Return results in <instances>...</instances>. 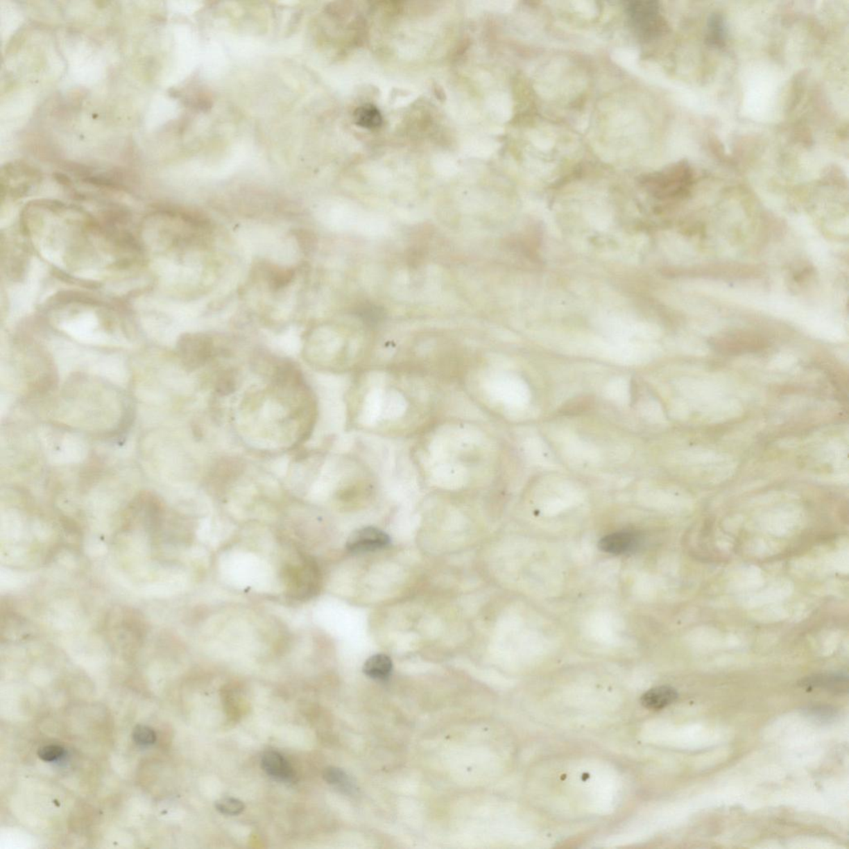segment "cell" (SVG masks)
<instances>
[{
  "label": "cell",
  "instance_id": "obj_5",
  "mask_svg": "<svg viewBox=\"0 0 849 849\" xmlns=\"http://www.w3.org/2000/svg\"><path fill=\"white\" fill-rule=\"evenodd\" d=\"M212 350V343L205 335H189L182 339L180 352L185 363L189 365L201 364L209 357Z\"/></svg>",
  "mask_w": 849,
  "mask_h": 849
},
{
  "label": "cell",
  "instance_id": "obj_8",
  "mask_svg": "<svg viewBox=\"0 0 849 849\" xmlns=\"http://www.w3.org/2000/svg\"><path fill=\"white\" fill-rule=\"evenodd\" d=\"M848 675L843 673L818 674L809 677L802 681L801 686L806 689H823L835 694H843L848 689Z\"/></svg>",
  "mask_w": 849,
  "mask_h": 849
},
{
  "label": "cell",
  "instance_id": "obj_11",
  "mask_svg": "<svg viewBox=\"0 0 849 849\" xmlns=\"http://www.w3.org/2000/svg\"><path fill=\"white\" fill-rule=\"evenodd\" d=\"M354 121L362 128L375 130L383 124V117L375 105L366 104L355 110Z\"/></svg>",
  "mask_w": 849,
  "mask_h": 849
},
{
  "label": "cell",
  "instance_id": "obj_1",
  "mask_svg": "<svg viewBox=\"0 0 849 849\" xmlns=\"http://www.w3.org/2000/svg\"><path fill=\"white\" fill-rule=\"evenodd\" d=\"M626 10L632 26L644 40L660 36L667 27L657 2L633 1L628 3Z\"/></svg>",
  "mask_w": 849,
  "mask_h": 849
},
{
  "label": "cell",
  "instance_id": "obj_4",
  "mask_svg": "<svg viewBox=\"0 0 849 849\" xmlns=\"http://www.w3.org/2000/svg\"><path fill=\"white\" fill-rule=\"evenodd\" d=\"M387 533L375 527H365L354 531L347 541V549L351 553H367L384 549L390 543Z\"/></svg>",
  "mask_w": 849,
  "mask_h": 849
},
{
  "label": "cell",
  "instance_id": "obj_17",
  "mask_svg": "<svg viewBox=\"0 0 849 849\" xmlns=\"http://www.w3.org/2000/svg\"><path fill=\"white\" fill-rule=\"evenodd\" d=\"M294 277V271L291 270L271 269L269 270V282L273 289H280L286 286Z\"/></svg>",
  "mask_w": 849,
  "mask_h": 849
},
{
  "label": "cell",
  "instance_id": "obj_18",
  "mask_svg": "<svg viewBox=\"0 0 849 849\" xmlns=\"http://www.w3.org/2000/svg\"><path fill=\"white\" fill-rule=\"evenodd\" d=\"M65 750L58 745H49L41 747L37 751L38 757L45 762H53L63 757Z\"/></svg>",
  "mask_w": 849,
  "mask_h": 849
},
{
  "label": "cell",
  "instance_id": "obj_9",
  "mask_svg": "<svg viewBox=\"0 0 849 849\" xmlns=\"http://www.w3.org/2000/svg\"><path fill=\"white\" fill-rule=\"evenodd\" d=\"M678 694L670 686L653 687L644 693L640 702L644 708L651 710H661L676 701Z\"/></svg>",
  "mask_w": 849,
  "mask_h": 849
},
{
  "label": "cell",
  "instance_id": "obj_2",
  "mask_svg": "<svg viewBox=\"0 0 849 849\" xmlns=\"http://www.w3.org/2000/svg\"><path fill=\"white\" fill-rule=\"evenodd\" d=\"M110 617L108 629L113 644H142L144 624L138 613L130 609H120Z\"/></svg>",
  "mask_w": 849,
  "mask_h": 849
},
{
  "label": "cell",
  "instance_id": "obj_7",
  "mask_svg": "<svg viewBox=\"0 0 849 849\" xmlns=\"http://www.w3.org/2000/svg\"><path fill=\"white\" fill-rule=\"evenodd\" d=\"M261 767L266 773L275 780L290 781L295 774L286 759L277 751H267L261 757Z\"/></svg>",
  "mask_w": 849,
  "mask_h": 849
},
{
  "label": "cell",
  "instance_id": "obj_16",
  "mask_svg": "<svg viewBox=\"0 0 849 849\" xmlns=\"http://www.w3.org/2000/svg\"><path fill=\"white\" fill-rule=\"evenodd\" d=\"M132 736L134 741L139 746H151L156 741V734L154 730L147 726L138 725L134 729Z\"/></svg>",
  "mask_w": 849,
  "mask_h": 849
},
{
  "label": "cell",
  "instance_id": "obj_13",
  "mask_svg": "<svg viewBox=\"0 0 849 849\" xmlns=\"http://www.w3.org/2000/svg\"><path fill=\"white\" fill-rule=\"evenodd\" d=\"M357 315L368 326H377L383 323L386 318L384 308L375 304H363L357 309Z\"/></svg>",
  "mask_w": 849,
  "mask_h": 849
},
{
  "label": "cell",
  "instance_id": "obj_15",
  "mask_svg": "<svg viewBox=\"0 0 849 849\" xmlns=\"http://www.w3.org/2000/svg\"><path fill=\"white\" fill-rule=\"evenodd\" d=\"M215 807L221 814L235 816L243 812L245 805L243 802L234 798H224L216 802Z\"/></svg>",
  "mask_w": 849,
  "mask_h": 849
},
{
  "label": "cell",
  "instance_id": "obj_10",
  "mask_svg": "<svg viewBox=\"0 0 849 849\" xmlns=\"http://www.w3.org/2000/svg\"><path fill=\"white\" fill-rule=\"evenodd\" d=\"M393 671V662L388 655L379 653L373 655L365 662L363 673L369 678L385 680Z\"/></svg>",
  "mask_w": 849,
  "mask_h": 849
},
{
  "label": "cell",
  "instance_id": "obj_19",
  "mask_svg": "<svg viewBox=\"0 0 849 849\" xmlns=\"http://www.w3.org/2000/svg\"><path fill=\"white\" fill-rule=\"evenodd\" d=\"M806 711L810 717L821 721H830L837 715L835 709L829 706H813Z\"/></svg>",
  "mask_w": 849,
  "mask_h": 849
},
{
  "label": "cell",
  "instance_id": "obj_6",
  "mask_svg": "<svg viewBox=\"0 0 849 849\" xmlns=\"http://www.w3.org/2000/svg\"><path fill=\"white\" fill-rule=\"evenodd\" d=\"M641 538L632 532H618L607 535L599 542L600 549L604 553L621 555L632 553L639 549Z\"/></svg>",
  "mask_w": 849,
  "mask_h": 849
},
{
  "label": "cell",
  "instance_id": "obj_3",
  "mask_svg": "<svg viewBox=\"0 0 849 849\" xmlns=\"http://www.w3.org/2000/svg\"><path fill=\"white\" fill-rule=\"evenodd\" d=\"M689 168L685 164L674 165L645 180L648 188L661 196L676 194L685 187L690 178Z\"/></svg>",
  "mask_w": 849,
  "mask_h": 849
},
{
  "label": "cell",
  "instance_id": "obj_14",
  "mask_svg": "<svg viewBox=\"0 0 849 849\" xmlns=\"http://www.w3.org/2000/svg\"><path fill=\"white\" fill-rule=\"evenodd\" d=\"M726 40V28L723 17L713 15L708 21V41L714 46H723Z\"/></svg>",
  "mask_w": 849,
  "mask_h": 849
},
{
  "label": "cell",
  "instance_id": "obj_12",
  "mask_svg": "<svg viewBox=\"0 0 849 849\" xmlns=\"http://www.w3.org/2000/svg\"><path fill=\"white\" fill-rule=\"evenodd\" d=\"M324 779L327 783L335 785L341 791L352 794L355 791V785L345 771L339 768L329 767L324 772Z\"/></svg>",
  "mask_w": 849,
  "mask_h": 849
}]
</instances>
